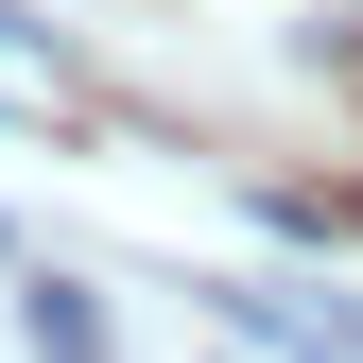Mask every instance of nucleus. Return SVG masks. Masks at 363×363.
<instances>
[{
  "mask_svg": "<svg viewBox=\"0 0 363 363\" xmlns=\"http://www.w3.org/2000/svg\"><path fill=\"white\" fill-rule=\"evenodd\" d=\"M208 311H225V329H259V346H294V363H363V311H329V294H259V277H208Z\"/></svg>",
  "mask_w": 363,
  "mask_h": 363,
  "instance_id": "obj_1",
  "label": "nucleus"
},
{
  "mask_svg": "<svg viewBox=\"0 0 363 363\" xmlns=\"http://www.w3.org/2000/svg\"><path fill=\"white\" fill-rule=\"evenodd\" d=\"M18 346H35V363H104V311H86L69 277H35V294H18Z\"/></svg>",
  "mask_w": 363,
  "mask_h": 363,
  "instance_id": "obj_2",
  "label": "nucleus"
},
{
  "mask_svg": "<svg viewBox=\"0 0 363 363\" xmlns=\"http://www.w3.org/2000/svg\"><path fill=\"white\" fill-rule=\"evenodd\" d=\"M0 69H35V86H52V35H35V18H0Z\"/></svg>",
  "mask_w": 363,
  "mask_h": 363,
  "instance_id": "obj_3",
  "label": "nucleus"
}]
</instances>
